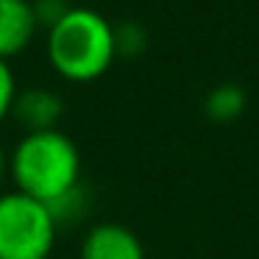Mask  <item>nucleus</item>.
Returning <instances> with one entry per match:
<instances>
[{
    "instance_id": "nucleus-5",
    "label": "nucleus",
    "mask_w": 259,
    "mask_h": 259,
    "mask_svg": "<svg viewBox=\"0 0 259 259\" xmlns=\"http://www.w3.org/2000/svg\"><path fill=\"white\" fill-rule=\"evenodd\" d=\"M81 259H145V248L125 226L98 223L81 242Z\"/></svg>"
},
{
    "instance_id": "nucleus-3",
    "label": "nucleus",
    "mask_w": 259,
    "mask_h": 259,
    "mask_svg": "<svg viewBox=\"0 0 259 259\" xmlns=\"http://www.w3.org/2000/svg\"><path fill=\"white\" fill-rule=\"evenodd\" d=\"M59 220L51 206L25 192H0V259H48Z\"/></svg>"
},
{
    "instance_id": "nucleus-1",
    "label": "nucleus",
    "mask_w": 259,
    "mask_h": 259,
    "mask_svg": "<svg viewBox=\"0 0 259 259\" xmlns=\"http://www.w3.org/2000/svg\"><path fill=\"white\" fill-rule=\"evenodd\" d=\"M9 173L20 192L53 206L78 192L81 153L62 128L34 131L14 145Z\"/></svg>"
},
{
    "instance_id": "nucleus-8",
    "label": "nucleus",
    "mask_w": 259,
    "mask_h": 259,
    "mask_svg": "<svg viewBox=\"0 0 259 259\" xmlns=\"http://www.w3.org/2000/svg\"><path fill=\"white\" fill-rule=\"evenodd\" d=\"M17 81H14V70L6 59H0V123L12 114L14 98H17Z\"/></svg>"
},
{
    "instance_id": "nucleus-6",
    "label": "nucleus",
    "mask_w": 259,
    "mask_h": 259,
    "mask_svg": "<svg viewBox=\"0 0 259 259\" xmlns=\"http://www.w3.org/2000/svg\"><path fill=\"white\" fill-rule=\"evenodd\" d=\"M12 114L23 123L25 134L51 131V128H59V120H62V114H64V103L53 90L31 87V90L17 92Z\"/></svg>"
},
{
    "instance_id": "nucleus-9",
    "label": "nucleus",
    "mask_w": 259,
    "mask_h": 259,
    "mask_svg": "<svg viewBox=\"0 0 259 259\" xmlns=\"http://www.w3.org/2000/svg\"><path fill=\"white\" fill-rule=\"evenodd\" d=\"M67 3L64 0H34V12H36V20H39V25H56L59 20L67 14Z\"/></svg>"
},
{
    "instance_id": "nucleus-10",
    "label": "nucleus",
    "mask_w": 259,
    "mask_h": 259,
    "mask_svg": "<svg viewBox=\"0 0 259 259\" xmlns=\"http://www.w3.org/2000/svg\"><path fill=\"white\" fill-rule=\"evenodd\" d=\"M6 173H9V156H6V151H3V145H0V184H3Z\"/></svg>"
},
{
    "instance_id": "nucleus-2",
    "label": "nucleus",
    "mask_w": 259,
    "mask_h": 259,
    "mask_svg": "<svg viewBox=\"0 0 259 259\" xmlns=\"http://www.w3.org/2000/svg\"><path fill=\"white\" fill-rule=\"evenodd\" d=\"M48 59L62 78L75 84L101 78L117 59L114 25L95 9L70 6L67 14L48 28Z\"/></svg>"
},
{
    "instance_id": "nucleus-4",
    "label": "nucleus",
    "mask_w": 259,
    "mask_h": 259,
    "mask_svg": "<svg viewBox=\"0 0 259 259\" xmlns=\"http://www.w3.org/2000/svg\"><path fill=\"white\" fill-rule=\"evenodd\" d=\"M39 20L34 0H0V59H12L34 42Z\"/></svg>"
},
{
    "instance_id": "nucleus-7",
    "label": "nucleus",
    "mask_w": 259,
    "mask_h": 259,
    "mask_svg": "<svg viewBox=\"0 0 259 259\" xmlns=\"http://www.w3.org/2000/svg\"><path fill=\"white\" fill-rule=\"evenodd\" d=\"M203 109H206V114L212 120H218V123L237 120L242 114V109H245V92L234 84H220L206 95Z\"/></svg>"
}]
</instances>
